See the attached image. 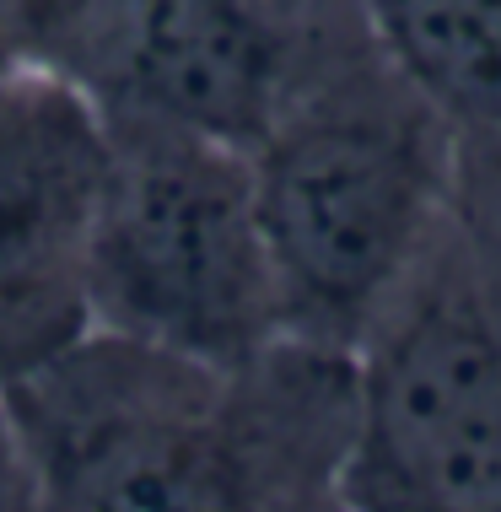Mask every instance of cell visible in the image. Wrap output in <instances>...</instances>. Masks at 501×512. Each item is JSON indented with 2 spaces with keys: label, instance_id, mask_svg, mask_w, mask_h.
<instances>
[{
  "label": "cell",
  "instance_id": "6da1fadb",
  "mask_svg": "<svg viewBox=\"0 0 501 512\" xmlns=\"http://www.w3.org/2000/svg\"><path fill=\"white\" fill-rule=\"evenodd\" d=\"M33 512H308L334 491L351 356L205 362L87 329L0 383Z\"/></svg>",
  "mask_w": 501,
  "mask_h": 512
},
{
  "label": "cell",
  "instance_id": "7a4b0ae2",
  "mask_svg": "<svg viewBox=\"0 0 501 512\" xmlns=\"http://www.w3.org/2000/svg\"><path fill=\"white\" fill-rule=\"evenodd\" d=\"M254 157L286 335L351 356L458 211L464 130L356 0H313Z\"/></svg>",
  "mask_w": 501,
  "mask_h": 512
},
{
  "label": "cell",
  "instance_id": "3957f363",
  "mask_svg": "<svg viewBox=\"0 0 501 512\" xmlns=\"http://www.w3.org/2000/svg\"><path fill=\"white\" fill-rule=\"evenodd\" d=\"M103 135L87 324L205 362H254L291 340L254 157L162 119H103Z\"/></svg>",
  "mask_w": 501,
  "mask_h": 512
},
{
  "label": "cell",
  "instance_id": "277c9868",
  "mask_svg": "<svg viewBox=\"0 0 501 512\" xmlns=\"http://www.w3.org/2000/svg\"><path fill=\"white\" fill-rule=\"evenodd\" d=\"M345 512H501V275L464 216L351 351Z\"/></svg>",
  "mask_w": 501,
  "mask_h": 512
},
{
  "label": "cell",
  "instance_id": "5b68a950",
  "mask_svg": "<svg viewBox=\"0 0 501 512\" xmlns=\"http://www.w3.org/2000/svg\"><path fill=\"white\" fill-rule=\"evenodd\" d=\"M302 11L281 0H81L38 54L97 119H162L254 151Z\"/></svg>",
  "mask_w": 501,
  "mask_h": 512
},
{
  "label": "cell",
  "instance_id": "8992f818",
  "mask_svg": "<svg viewBox=\"0 0 501 512\" xmlns=\"http://www.w3.org/2000/svg\"><path fill=\"white\" fill-rule=\"evenodd\" d=\"M108 168L97 108L38 65L0 71V383L87 335V238Z\"/></svg>",
  "mask_w": 501,
  "mask_h": 512
},
{
  "label": "cell",
  "instance_id": "52a82bcc",
  "mask_svg": "<svg viewBox=\"0 0 501 512\" xmlns=\"http://www.w3.org/2000/svg\"><path fill=\"white\" fill-rule=\"evenodd\" d=\"M383 49L458 119L501 130V0H356Z\"/></svg>",
  "mask_w": 501,
  "mask_h": 512
},
{
  "label": "cell",
  "instance_id": "ba28073f",
  "mask_svg": "<svg viewBox=\"0 0 501 512\" xmlns=\"http://www.w3.org/2000/svg\"><path fill=\"white\" fill-rule=\"evenodd\" d=\"M458 216L469 238L501 275V130L464 135V173H458Z\"/></svg>",
  "mask_w": 501,
  "mask_h": 512
},
{
  "label": "cell",
  "instance_id": "9c48e42d",
  "mask_svg": "<svg viewBox=\"0 0 501 512\" xmlns=\"http://www.w3.org/2000/svg\"><path fill=\"white\" fill-rule=\"evenodd\" d=\"M81 0H0V71L38 65V54Z\"/></svg>",
  "mask_w": 501,
  "mask_h": 512
},
{
  "label": "cell",
  "instance_id": "30bf717a",
  "mask_svg": "<svg viewBox=\"0 0 501 512\" xmlns=\"http://www.w3.org/2000/svg\"><path fill=\"white\" fill-rule=\"evenodd\" d=\"M0 512H33V491H27V469H22L17 437H11L6 405H0Z\"/></svg>",
  "mask_w": 501,
  "mask_h": 512
},
{
  "label": "cell",
  "instance_id": "8fae6325",
  "mask_svg": "<svg viewBox=\"0 0 501 512\" xmlns=\"http://www.w3.org/2000/svg\"><path fill=\"white\" fill-rule=\"evenodd\" d=\"M308 512H345V507H340V496H334V491H329V496H324V502H313Z\"/></svg>",
  "mask_w": 501,
  "mask_h": 512
},
{
  "label": "cell",
  "instance_id": "7c38bea8",
  "mask_svg": "<svg viewBox=\"0 0 501 512\" xmlns=\"http://www.w3.org/2000/svg\"><path fill=\"white\" fill-rule=\"evenodd\" d=\"M281 6H291V11H308V6H313V0H281Z\"/></svg>",
  "mask_w": 501,
  "mask_h": 512
}]
</instances>
